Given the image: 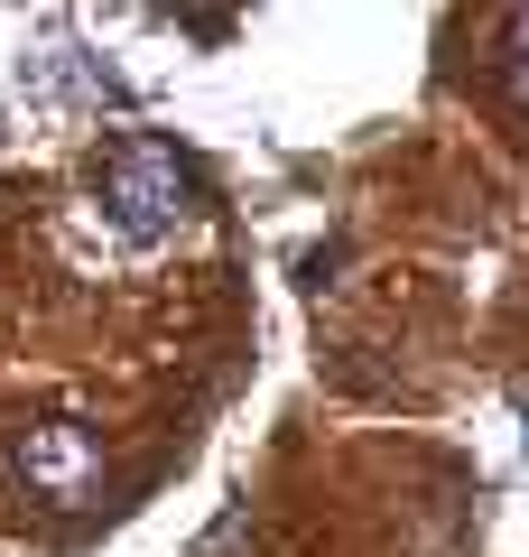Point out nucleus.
<instances>
[{"instance_id":"2","label":"nucleus","mask_w":529,"mask_h":557,"mask_svg":"<svg viewBox=\"0 0 529 557\" xmlns=\"http://www.w3.org/2000/svg\"><path fill=\"white\" fill-rule=\"evenodd\" d=\"M10 474H20L28 502L47 511H84L102 493V437L84 418H28L20 437H10Z\"/></svg>"},{"instance_id":"1","label":"nucleus","mask_w":529,"mask_h":557,"mask_svg":"<svg viewBox=\"0 0 529 557\" xmlns=\"http://www.w3.org/2000/svg\"><path fill=\"white\" fill-rule=\"evenodd\" d=\"M94 205L121 242H168L176 223L205 205V177L176 139H149V131H121L94 168Z\"/></svg>"},{"instance_id":"3","label":"nucleus","mask_w":529,"mask_h":557,"mask_svg":"<svg viewBox=\"0 0 529 557\" xmlns=\"http://www.w3.org/2000/svg\"><path fill=\"white\" fill-rule=\"evenodd\" d=\"M502 84H510V102L529 112V10L502 20Z\"/></svg>"}]
</instances>
